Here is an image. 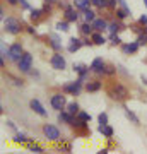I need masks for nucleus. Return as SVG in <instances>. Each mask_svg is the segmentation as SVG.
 Listing matches in <instances>:
<instances>
[{
    "instance_id": "f8f14e48",
    "label": "nucleus",
    "mask_w": 147,
    "mask_h": 154,
    "mask_svg": "<svg viewBox=\"0 0 147 154\" xmlns=\"http://www.w3.org/2000/svg\"><path fill=\"white\" fill-rule=\"evenodd\" d=\"M82 46V41L81 39H77V38H72L70 39V43H69V51L70 53H74V51H77V50Z\"/></svg>"
},
{
    "instance_id": "a19ab883",
    "label": "nucleus",
    "mask_w": 147,
    "mask_h": 154,
    "mask_svg": "<svg viewBox=\"0 0 147 154\" xmlns=\"http://www.w3.org/2000/svg\"><path fill=\"white\" fill-rule=\"evenodd\" d=\"M19 2H21V4H22V7H26V9H27V7H29V5H27V2H26V0H19Z\"/></svg>"
},
{
    "instance_id": "ddd939ff",
    "label": "nucleus",
    "mask_w": 147,
    "mask_h": 154,
    "mask_svg": "<svg viewBox=\"0 0 147 154\" xmlns=\"http://www.w3.org/2000/svg\"><path fill=\"white\" fill-rule=\"evenodd\" d=\"M99 132L103 134L104 137H111L113 135V128L106 123V125H99Z\"/></svg>"
},
{
    "instance_id": "473e14b6",
    "label": "nucleus",
    "mask_w": 147,
    "mask_h": 154,
    "mask_svg": "<svg viewBox=\"0 0 147 154\" xmlns=\"http://www.w3.org/2000/svg\"><path fill=\"white\" fill-rule=\"evenodd\" d=\"M16 142H17V144L26 142V137H24V134H17V135H16Z\"/></svg>"
},
{
    "instance_id": "79ce46f5",
    "label": "nucleus",
    "mask_w": 147,
    "mask_h": 154,
    "mask_svg": "<svg viewBox=\"0 0 147 154\" xmlns=\"http://www.w3.org/2000/svg\"><path fill=\"white\" fill-rule=\"evenodd\" d=\"M17 0H9V4H16Z\"/></svg>"
},
{
    "instance_id": "aec40b11",
    "label": "nucleus",
    "mask_w": 147,
    "mask_h": 154,
    "mask_svg": "<svg viewBox=\"0 0 147 154\" xmlns=\"http://www.w3.org/2000/svg\"><path fill=\"white\" fill-rule=\"evenodd\" d=\"M67 111L72 113V115H79V106H77V103H70V105L67 106Z\"/></svg>"
},
{
    "instance_id": "f257e3e1",
    "label": "nucleus",
    "mask_w": 147,
    "mask_h": 154,
    "mask_svg": "<svg viewBox=\"0 0 147 154\" xmlns=\"http://www.w3.org/2000/svg\"><path fill=\"white\" fill-rule=\"evenodd\" d=\"M4 26H5V31L11 34H17L21 31V22L14 19V17H7L5 21H4Z\"/></svg>"
},
{
    "instance_id": "f704fd0d",
    "label": "nucleus",
    "mask_w": 147,
    "mask_h": 154,
    "mask_svg": "<svg viewBox=\"0 0 147 154\" xmlns=\"http://www.w3.org/2000/svg\"><path fill=\"white\" fill-rule=\"evenodd\" d=\"M31 152H36V154H39V152H43V149L39 147V146H31V149H29Z\"/></svg>"
},
{
    "instance_id": "7ed1b4c3",
    "label": "nucleus",
    "mask_w": 147,
    "mask_h": 154,
    "mask_svg": "<svg viewBox=\"0 0 147 154\" xmlns=\"http://www.w3.org/2000/svg\"><path fill=\"white\" fill-rule=\"evenodd\" d=\"M43 134L44 137L48 139V140H57V139H60V130L53 125H44L43 127Z\"/></svg>"
},
{
    "instance_id": "c03bdc74",
    "label": "nucleus",
    "mask_w": 147,
    "mask_h": 154,
    "mask_svg": "<svg viewBox=\"0 0 147 154\" xmlns=\"http://www.w3.org/2000/svg\"><path fill=\"white\" fill-rule=\"evenodd\" d=\"M50 2H57V0H50Z\"/></svg>"
},
{
    "instance_id": "a878e982",
    "label": "nucleus",
    "mask_w": 147,
    "mask_h": 154,
    "mask_svg": "<svg viewBox=\"0 0 147 154\" xmlns=\"http://www.w3.org/2000/svg\"><path fill=\"white\" fill-rule=\"evenodd\" d=\"M93 5H96V7H108V0H93Z\"/></svg>"
},
{
    "instance_id": "c756f323",
    "label": "nucleus",
    "mask_w": 147,
    "mask_h": 154,
    "mask_svg": "<svg viewBox=\"0 0 147 154\" xmlns=\"http://www.w3.org/2000/svg\"><path fill=\"white\" fill-rule=\"evenodd\" d=\"M57 29H58V31H69V24H67V22H58V24H57Z\"/></svg>"
},
{
    "instance_id": "f03ea898",
    "label": "nucleus",
    "mask_w": 147,
    "mask_h": 154,
    "mask_svg": "<svg viewBox=\"0 0 147 154\" xmlns=\"http://www.w3.org/2000/svg\"><path fill=\"white\" fill-rule=\"evenodd\" d=\"M109 94H111V98H115V99H125L127 96H128V91H127L121 84H115L113 88H111V91H109Z\"/></svg>"
},
{
    "instance_id": "5701e85b",
    "label": "nucleus",
    "mask_w": 147,
    "mask_h": 154,
    "mask_svg": "<svg viewBox=\"0 0 147 154\" xmlns=\"http://www.w3.org/2000/svg\"><path fill=\"white\" fill-rule=\"evenodd\" d=\"M108 29H109V34H111V38H113L115 33H116V31L120 29V26H118L116 22H113V24H109V26H108Z\"/></svg>"
},
{
    "instance_id": "4c0bfd02",
    "label": "nucleus",
    "mask_w": 147,
    "mask_h": 154,
    "mask_svg": "<svg viewBox=\"0 0 147 154\" xmlns=\"http://www.w3.org/2000/svg\"><path fill=\"white\" fill-rule=\"evenodd\" d=\"M139 21H140L142 24H147V16H142L140 19H139Z\"/></svg>"
},
{
    "instance_id": "6e6552de",
    "label": "nucleus",
    "mask_w": 147,
    "mask_h": 154,
    "mask_svg": "<svg viewBox=\"0 0 147 154\" xmlns=\"http://www.w3.org/2000/svg\"><path fill=\"white\" fill-rule=\"evenodd\" d=\"M29 106H31V110H33L34 113H38V115H41V116H46V110L43 108V105L39 103L38 99H31Z\"/></svg>"
},
{
    "instance_id": "4468645a",
    "label": "nucleus",
    "mask_w": 147,
    "mask_h": 154,
    "mask_svg": "<svg viewBox=\"0 0 147 154\" xmlns=\"http://www.w3.org/2000/svg\"><path fill=\"white\" fill-rule=\"evenodd\" d=\"M58 120L60 122H65V123H74V118H72V113H69V111H67V113H63V111H62L60 115H58Z\"/></svg>"
},
{
    "instance_id": "6ab92c4d",
    "label": "nucleus",
    "mask_w": 147,
    "mask_h": 154,
    "mask_svg": "<svg viewBox=\"0 0 147 154\" xmlns=\"http://www.w3.org/2000/svg\"><path fill=\"white\" fill-rule=\"evenodd\" d=\"M74 70H77L79 74H81V81L86 77V74H87V69L84 65H74Z\"/></svg>"
},
{
    "instance_id": "e433bc0d",
    "label": "nucleus",
    "mask_w": 147,
    "mask_h": 154,
    "mask_svg": "<svg viewBox=\"0 0 147 154\" xmlns=\"http://www.w3.org/2000/svg\"><path fill=\"white\" fill-rule=\"evenodd\" d=\"M111 39H113V43H115V45H118V43H120V41H121V39L118 38V36H113V38H111Z\"/></svg>"
},
{
    "instance_id": "a211bd4d",
    "label": "nucleus",
    "mask_w": 147,
    "mask_h": 154,
    "mask_svg": "<svg viewBox=\"0 0 147 154\" xmlns=\"http://www.w3.org/2000/svg\"><path fill=\"white\" fill-rule=\"evenodd\" d=\"M123 110H125V115H127V118H128V120H132L133 123H135V125H139V118H137V116L133 115V113H132V111L128 110V108H123Z\"/></svg>"
},
{
    "instance_id": "a18cd8bd",
    "label": "nucleus",
    "mask_w": 147,
    "mask_h": 154,
    "mask_svg": "<svg viewBox=\"0 0 147 154\" xmlns=\"http://www.w3.org/2000/svg\"><path fill=\"white\" fill-rule=\"evenodd\" d=\"M75 2H79V0H75Z\"/></svg>"
},
{
    "instance_id": "37998d69",
    "label": "nucleus",
    "mask_w": 147,
    "mask_h": 154,
    "mask_svg": "<svg viewBox=\"0 0 147 154\" xmlns=\"http://www.w3.org/2000/svg\"><path fill=\"white\" fill-rule=\"evenodd\" d=\"M144 4H145V7H147V0H144Z\"/></svg>"
},
{
    "instance_id": "9b49d317",
    "label": "nucleus",
    "mask_w": 147,
    "mask_h": 154,
    "mask_svg": "<svg viewBox=\"0 0 147 154\" xmlns=\"http://www.w3.org/2000/svg\"><path fill=\"white\" fill-rule=\"evenodd\" d=\"M93 28L96 29V31H104V29L108 28V24H106V21H103V19H94L93 22Z\"/></svg>"
},
{
    "instance_id": "20e7f679",
    "label": "nucleus",
    "mask_w": 147,
    "mask_h": 154,
    "mask_svg": "<svg viewBox=\"0 0 147 154\" xmlns=\"http://www.w3.org/2000/svg\"><path fill=\"white\" fill-rule=\"evenodd\" d=\"M22 55H24V53H22V46H21V45H19V43L12 45L11 50H9V58H11L12 62H19Z\"/></svg>"
},
{
    "instance_id": "9d476101",
    "label": "nucleus",
    "mask_w": 147,
    "mask_h": 154,
    "mask_svg": "<svg viewBox=\"0 0 147 154\" xmlns=\"http://www.w3.org/2000/svg\"><path fill=\"white\" fill-rule=\"evenodd\" d=\"M91 70L98 72V74L104 72V62H103V58H94L93 63H91Z\"/></svg>"
},
{
    "instance_id": "2eb2a0df",
    "label": "nucleus",
    "mask_w": 147,
    "mask_h": 154,
    "mask_svg": "<svg viewBox=\"0 0 147 154\" xmlns=\"http://www.w3.org/2000/svg\"><path fill=\"white\" fill-rule=\"evenodd\" d=\"M65 17H67V21L74 22V21H77L79 14H77V12L74 11V9H67V11H65Z\"/></svg>"
},
{
    "instance_id": "393cba45",
    "label": "nucleus",
    "mask_w": 147,
    "mask_h": 154,
    "mask_svg": "<svg viewBox=\"0 0 147 154\" xmlns=\"http://www.w3.org/2000/svg\"><path fill=\"white\" fill-rule=\"evenodd\" d=\"M99 88H101V84H99V82H91V84H87V91H91V93L98 91Z\"/></svg>"
},
{
    "instance_id": "b1692460",
    "label": "nucleus",
    "mask_w": 147,
    "mask_h": 154,
    "mask_svg": "<svg viewBox=\"0 0 147 154\" xmlns=\"http://www.w3.org/2000/svg\"><path fill=\"white\" fill-rule=\"evenodd\" d=\"M93 24H89V22H86V24H84V26H82V28H81V31H82V33H84V34H89V33H91V31H93Z\"/></svg>"
},
{
    "instance_id": "dca6fc26",
    "label": "nucleus",
    "mask_w": 147,
    "mask_h": 154,
    "mask_svg": "<svg viewBox=\"0 0 147 154\" xmlns=\"http://www.w3.org/2000/svg\"><path fill=\"white\" fill-rule=\"evenodd\" d=\"M137 48H139V43H130V45H125L123 46V51L125 53H135Z\"/></svg>"
},
{
    "instance_id": "ea45409f",
    "label": "nucleus",
    "mask_w": 147,
    "mask_h": 154,
    "mask_svg": "<svg viewBox=\"0 0 147 154\" xmlns=\"http://www.w3.org/2000/svg\"><path fill=\"white\" fill-rule=\"evenodd\" d=\"M113 67H108V69H106V74H113Z\"/></svg>"
},
{
    "instance_id": "412c9836",
    "label": "nucleus",
    "mask_w": 147,
    "mask_h": 154,
    "mask_svg": "<svg viewBox=\"0 0 147 154\" xmlns=\"http://www.w3.org/2000/svg\"><path fill=\"white\" fill-rule=\"evenodd\" d=\"M84 19H86V22H93L94 21V12L86 9V11H84Z\"/></svg>"
},
{
    "instance_id": "1a4fd4ad",
    "label": "nucleus",
    "mask_w": 147,
    "mask_h": 154,
    "mask_svg": "<svg viewBox=\"0 0 147 154\" xmlns=\"http://www.w3.org/2000/svg\"><path fill=\"white\" fill-rule=\"evenodd\" d=\"M81 82L82 81H75V82H70V84H65V91L67 93H72V94H79L81 91Z\"/></svg>"
},
{
    "instance_id": "f3484780",
    "label": "nucleus",
    "mask_w": 147,
    "mask_h": 154,
    "mask_svg": "<svg viewBox=\"0 0 147 154\" xmlns=\"http://www.w3.org/2000/svg\"><path fill=\"white\" fill-rule=\"evenodd\" d=\"M75 4H77V7H79V9L86 11L87 7H89L91 4H93V0H79V2H75Z\"/></svg>"
},
{
    "instance_id": "423d86ee",
    "label": "nucleus",
    "mask_w": 147,
    "mask_h": 154,
    "mask_svg": "<svg viewBox=\"0 0 147 154\" xmlns=\"http://www.w3.org/2000/svg\"><path fill=\"white\" fill-rule=\"evenodd\" d=\"M51 67H53L55 70H63L67 67V63H65V58L62 55H53L51 57Z\"/></svg>"
},
{
    "instance_id": "c85d7f7f",
    "label": "nucleus",
    "mask_w": 147,
    "mask_h": 154,
    "mask_svg": "<svg viewBox=\"0 0 147 154\" xmlns=\"http://www.w3.org/2000/svg\"><path fill=\"white\" fill-rule=\"evenodd\" d=\"M116 14H118V17H120V19H123V17H127V14H128V9H125V7H123V9H118V11H116Z\"/></svg>"
},
{
    "instance_id": "bb28decb",
    "label": "nucleus",
    "mask_w": 147,
    "mask_h": 154,
    "mask_svg": "<svg viewBox=\"0 0 147 154\" xmlns=\"http://www.w3.org/2000/svg\"><path fill=\"white\" fill-rule=\"evenodd\" d=\"M79 118H81V120H84V122H89V120H91V115H89V113H86V111H79Z\"/></svg>"
},
{
    "instance_id": "39448f33",
    "label": "nucleus",
    "mask_w": 147,
    "mask_h": 154,
    "mask_svg": "<svg viewBox=\"0 0 147 154\" xmlns=\"http://www.w3.org/2000/svg\"><path fill=\"white\" fill-rule=\"evenodd\" d=\"M31 65H33V57L29 55V53H24V55L21 57V60H19V69H21L22 72H27L31 69Z\"/></svg>"
},
{
    "instance_id": "72a5a7b5",
    "label": "nucleus",
    "mask_w": 147,
    "mask_h": 154,
    "mask_svg": "<svg viewBox=\"0 0 147 154\" xmlns=\"http://www.w3.org/2000/svg\"><path fill=\"white\" fill-rule=\"evenodd\" d=\"M137 43H139V45H145L147 43V34H140L139 39H137Z\"/></svg>"
},
{
    "instance_id": "4be33fe9",
    "label": "nucleus",
    "mask_w": 147,
    "mask_h": 154,
    "mask_svg": "<svg viewBox=\"0 0 147 154\" xmlns=\"http://www.w3.org/2000/svg\"><path fill=\"white\" fill-rule=\"evenodd\" d=\"M93 41H94L96 45H103L104 41H106V39H104L103 36H101V34H98V33H96V34H93Z\"/></svg>"
},
{
    "instance_id": "cd10ccee",
    "label": "nucleus",
    "mask_w": 147,
    "mask_h": 154,
    "mask_svg": "<svg viewBox=\"0 0 147 154\" xmlns=\"http://www.w3.org/2000/svg\"><path fill=\"white\" fill-rule=\"evenodd\" d=\"M41 14H43V12L39 11V9H36V11H31V19H34V21H36V19H39V17H41Z\"/></svg>"
},
{
    "instance_id": "c9c22d12",
    "label": "nucleus",
    "mask_w": 147,
    "mask_h": 154,
    "mask_svg": "<svg viewBox=\"0 0 147 154\" xmlns=\"http://www.w3.org/2000/svg\"><path fill=\"white\" fill-rule=\"evenodd\" d=\"M5 55H9V53H7V48H5V43H4V41H2V58H4V57Z\"/></svg>"
},
{
    "instance_id": "7c9ffc66",
    "label": "nucleus",
    "mask_w": 147,
    "mask_h": 154,
    "mask_svg": "<svg viewBox=\"0 0 147 154\" xmlns=\"http://www.w3.org/2000/svg\"><path fill=\"white\" fill-rule=\"evenodd\" d=\"M108 123V115L106 113H101L99 115V125H106Z\"/></svg>"
},
{
    "instance_id": "58836bf2",
    "label": "nucleus",
    "mask_w": 147,
    "mask_h": 154,
    "mask_svg": "<svg viewBox=\"0 0 147 154\" xmlns=\"http://www.w3.org/2000/svg\"><path fill=\"white\" fill-rule=\"evenodd\" d=\"M115 4H116L115 0H108V7H115Z\"/></svg>"
},
{
    "instance_id": "0eeeda50",
    "label": "nucleus",
    "mask_w": 147,
    "mask_h": 154,
    "mask_svg": "<svg viewBox=\"0 0 147 154\" xmlns=\"http://www.w3.org/2000/svg\"><path fill=\"white\" fill-rule=\"evenodd\" d=\"M51 106H53L55 110H62L65 106V96H62V94L51 96Z\"/></svg>"
},
{
    "instance_id": "2f4dec72",
    "label": "nucleus",
    "mask_w": 147,
    "mask_h": 154,
    "mask_svg": "<svg viewBox=\"0 0 147 154\" xmlns=\"http://www.w3.org/2000/svg\"><path fill=\"white\" fill-rule=\"evenodd\" d=\"M51 45H53L57 50H60V48H62V45L58 43V38H57V36H51Z\"/></svg>"
}]
</instances>
